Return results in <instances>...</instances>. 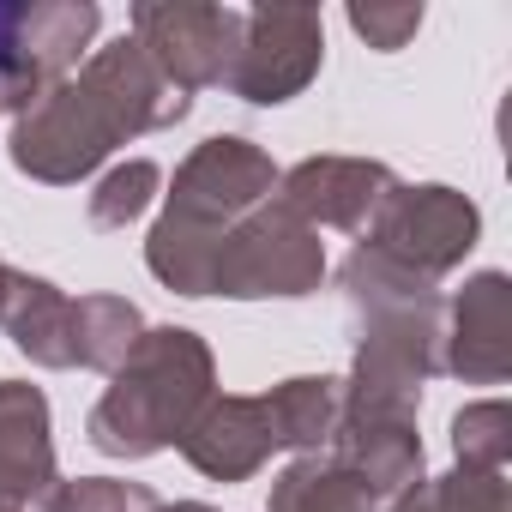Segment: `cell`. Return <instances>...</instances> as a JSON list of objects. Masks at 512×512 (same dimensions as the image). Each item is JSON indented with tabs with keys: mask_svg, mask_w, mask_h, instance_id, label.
Wrapping results in <instances>:
<instances>
[{
	"mask_svg": "<svg viewBox=\"0 0 512 512\" xmlns=\"http://www.w3.org/2000/svg\"><path fill=\"white\" fill-rule=\"evenodd\" d=\"M49 398L25 380H0V512H61Z\"/></svg>",
	"mask_w": 512,
	"mask_h": 512,
	"instance_id": "9c48e42d",
	"label": "cell"
},
{
	"mask_svg": "<svg viewBox=\"0 0 512 512\" xmlns=\"http://www.w3.org/2000/svg\"><path fill=\"white\" fill-rule=\"evenodd\" d=\"M512 416L500 398H482L470 410L452 416V446H458V470H500L506 452H512Z\"/></svg>",
	"mask_w": 512,
	"mask_h": 512,
	"instance_id": "d6986e66",
	"label": "cell"
},
{
	"mask_svg": "<svg viewBox=\"0 0 512 512\" xmlns=\"http://www.w3.org/2000/svg\"><path fill=\"white\" fill-rule=\"evenodd\" d=\"M392 512H512L500 470H458L428 488H410Z\"/></svg>",
	"mask_w": 512,
	"mask_h": 512,
	"instance_id": "e0dca14e",
	"label": "cell"
},
{
	"mask_svg": "<svg viewBox=\"0 0 512 512\" xmlns=\"http://www.w3.org/2000/svg\"><path fill=\"white\" fill-rule=\"evenodd\" d=\"M0 326L13 332V344H19L31 362H43V368H79V302L61 296L55 284L13 272L7 308H0Z\"/></svg>",
	"mask_w": 512,
	"mask_h": 512,
	"instance_id": "4fadbf2b",
	"label": "cell"
},
{
	"mask_svg": "<svg viewBox=\"0 0 512 512\" xmlns=\"http://www.w3.org/2000/svg\"><path fill=\"white\" fill-rule=\"evenodd\" d=\"M7 290H13V266L0 260V308H7Z\"/></svg>",
	"mask_w": 512,
	"mask_h": 512,
	"instance_id": "7402d4cb",
	"label": "cell"
},
{
	"mask_svg": "<svg viewBox=\"0 0 512 512\" xmlns=\"http://www.w3.org/2000/svg\"><path fill=\"white\" fill-rule=\"evenodd\" d=\"M278 199L302 217V223H326V229H368L374 211L386 205V193L398 187V175L386 163L368 157H308L290 175H278Z\"/></svg>",
	"mask_w": 512,
	"mask_h": 512,
	"instance_id": "30bf717a",
	"label": "cell"
},
{
	"mask_svg": "<svg viewBox=\"0 0 512 512\" xmlns=\"http://www.w3.org/2000/svg\"><path fill=\"white\" fill-rule=\"evenodd\" d=\"M326 61V25L308 7H253L241 13V49L229 67V91L241 103H290L296 91L314 85Z\"/></svg>",
	"mask_w": 512,
	"mask_h": 512,
	"instance_id": "ba28073f",
	"label": "cell"
},
{
	"mask_svg": "<svg viewBox=\"0 0 512 512\" xmlns=\"http://www.w3.org/2000/svg\"><path fill=\"white\" fill-rule=\"evenodd\" d=\"M97 25L103 13L91 0H0V109L25 115L43 91H55Z\"/></svg>",
	"mask_w": 512,
	"mask_h": 512,
	"instance_id": "5b68a950",
	"label": "cell"
},
{
	"mask_svg": "<svg viewBox=\"0 0 512 512\" xmlns=\"http://www.w3.org/2000/svg\"><path fill=\"white\" fill-rule=\"evenodd\" d=\"M440 368L476 386H500L512 368V290L500 272H482L452 302V326H440Z\"/></svg>",
	"mask_w": 512,
	"mask_h": 512,
	"instance_id": "8fae6325",
	"label": "cell"
},
{
	"mask_svg": "<svg viewBox=\"0 0 512 512\" xmlns=\"http://www.w3.org/2000/svg\"><path fill=\"white\" fill-rule=\"evenodd\" d=\"M139 338H145V320L133 302H121V296H85L79 302V368L115 374Z\"/></svg>",
	"mask_w": 512,
	"mask_h": 512,
	"instance_id": "2e32d148",
	"label": "cell"
},
{
	"mask_svg": "<svg viewBox=\"0 0 512 512\" xmlns=\"http://www.w3.org/2000/svg\"><path fill=\"white\" fill-rule=\"evenodd\" d=\"M181 452H187V464H193L199 476H211V482H241V476H253V470L278 452L266 398H205V410H199L193 428L181 434Z\"/></svg>",
	"mask_w": 512,
	"mask_h": 512,
	"instance_id": "7c38bea8",
	"label": "cell"
},
{
	"mask_svg": "<svg viewBox=\"0 0 512 512\" xmlns=\"http://www.w3.org/2000/svg\"><path fill=\"white\" fill-rule=\"evenodd\" d=\"M163 512H217V506H199V500H181V506H163Z\"/></svg>",
	"mask_w": 512,
	"mask_h": 512,
	"instance_id": "603a6c76",
	"label": "cell"
},
{
	"mask_svg": "<svg viewBox=\"0 0 512 512\" xmlns=\"http://www.w3.org/2000/svg\"><path fill=\"white\" fill-rule=\"evenodd\" d=\"M272 512H380V500L332 458H296L272 488Z\"/></svg>",
	"mask_w": 512,
	"mask_h": 512,
	"instance_id": "9a60e30c",
	"label": "cell"
},
{
	"mask_svg": "<svg viewBox=\"0 0 512 512\" xmlns=\"http://www.w3.org/2000/svg\"><path fill=\"white\" fill-rule=\"evenodd\" d=\"M350 31L380 49V55H398L416 31H422V0L410 7V0H398V7H380V0H368V7H350Z\"/></svg>",
	"mask_w": 512,
	"mask_h": 512,
	"instance_id": "44dd1931",
	"label": "cell"
},
{
	"mask_svg": "<svg viewBox=\"0 0 512 512\" xmlns=\"http://www.w3.org/2000/svg\"><path fill=\"white\" fill-rule=\"evenodd\" d=\"M338 410H344V380H284L266 392V416H272V434L278 446H296V452H320L338 428Z\"/></svg>",
	"mask_w": 512,
	"mask_h": 512,
	"instance_id": "5bb4252c",
	"label": "cell"
},
{
	"mask_svg": "<svg viewBox=\"0 0 512 512\" xmlns=\"http://www.w3.org/2000/svg\"><path fill=\"white\" fill-rule=\"evenodd\" d=\"M187 109H193V97L175 91L133 37H115L109 49H97L79 67V79H61L55 91H43L19 115L13 163L31 181L73 187L115 145L157 133V127H175V121H187Z\"/></svg>",
	"mask_w": 512,
	"mask_h": 512,
	"instance_id": "6da1fadb",
	"label": "cell"
},
{
	"mask_svg": "<svg viewBox=\"0 0 512 512\" xmlns=\"http://www.w3.org/2000/svg\"><path fill=\"white\" fill-rule=\"evenodd\" d=\"M326 278V253H320V229L302 223L284 199L247 211L223 247H217V266H211V296H308Z\"/></svg>",
	"mask_w": 512,
	"mask_h": 512,
	"instance_id": "277c9868",
	"label": "cell"
},
{
	"mask_svg": "<svg viewBox=\"0 0 512 512\" xmlns=\"http://www.w3.org/2000/svg\"><path fill=\"white\" fill-rule=\"evenodd\" d=\"M61 512H163V500L145 482H115V476H85L67 482Z\"/></svg>",
	"mask_w": 512,
	"mask_h": 512,
	"instance_id": "ffe728a7",
	"label": "cell"
},
{
	"mask_svg": "<svg viewBox=\"0 0 512 512\" xmlns=\"http://www.w3.org/2000/svg\"><path fill=\"white\" fill-rule=\"evenodd\" d=\"M476 205L452 187H392L386 205L374 211V253L392 266H404L410 278L434 284L440 272H452L464 253L476 247Z\"/></svg>",
	"mask_w": 512,
	"mask_h": 512,
	"instance_id": "52a82bcc",
	"label": "cell"
},
{
	"mask_svg": "<svg viewBox=\"0 0 512 512\" xmlns=\"http://www.w3.org/2000/svg\"><path fill=\"white\" fill-rule=\"evenodd\" d=\"M133 43L151 55V67L175 91H211L229 85L235 49H241V13L211 0H139L133 7Z\"/></svg>",
	"mask_w": 512,
	"mask_h": 512,
	"instance_id": "8992f818",
	"label": "cell"
},
{
	"mask_svg": "<svg viewBox=\"0 0 512 512\" xmlns=\"http://www.w3.org/2000/svg\"><path fill=\"white\" fill-rule=\"evenodd\" d=\"M205 398L211 350L181 326H157L133 344V356L115 368V386L91 410V446L109 458H151L163 446H181Z\"/></svg>",
	"mask_w": 512,
	"mask_h": 512,
	"instance_id": "3957f363",
	"label": "cell"
},
{
	"mask_svg": "<svg viewBox=\"0 0 512 512\" xmlns=\"http://www.w3.org/2000/svg\"><path fill=\"white\" fill-rule=\"evenodd\" d=\"M157 181H163V169H157L151 157H133V163L109 169V175L97 181V193H91V223H97V229H127V223L145 217V205L157 199Z\"/></svg>",
	"mask_w": 512,
	"mask_h": 512,
	"instance_id": "ac0fdd59",
	"label": "cell"
},
{
	"mask_svg": "<svg viewBox=\"0 0 512 512\" xmlns=\"http://www.w3.org/2000/svg\"><path fill=\"white\" fill-rule=\"evenodd\" d=\"M278 187V169L260 145L247 139H205L181 169H175V187H169V205L145 241V266L181 290V296H211V266H217V247L223 235L260 211Z\"/></svg>",
	"mask_w": 512,
	"mask_h": 512,
	"instance_id": "7a4b0ae2",
	"label": "cell"
}]
</instances>
